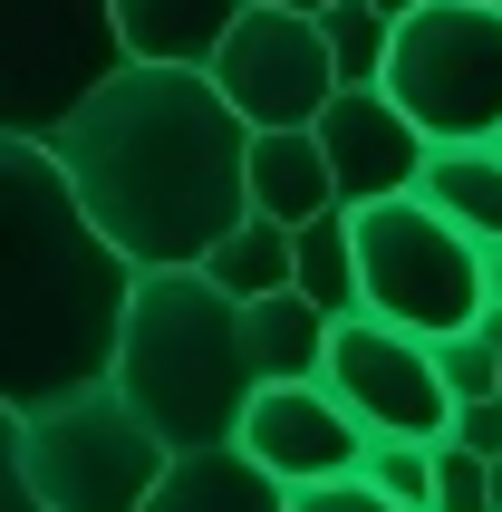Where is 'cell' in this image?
I'll return each instance as SVG.
<instances>
[{
  "label": "cell",
  "instance_id": "cell-1",
  "mask_svg": "<svg viewBox=\"0 0 502 512\" xmlns=\"http://www.w3.org/2000/svg\"><path fill=\"white\" fill-rule=\"evenodd\" d=\"M242 145L251 126L223 107V87L203 68L126 58L107 87L78 97V116L49 136V155L68 165L87 223L136 271H174V261H203L251 213Z\"/></svg>",
  "mask_w": 502,
  "mask_h": 512
},
{
  "label": "cell",
  "instance_id": "cell-2",
  "mask_svg": "<svg viewBox=\"0 0 502 512\" xmlns=\"http://www.w3.org/2000/svg\"><path fill=\"white\" fill-rule=\"evenodd\" d=\"M136 261L87 223L49 136H0V406H49L107 377Z\"/></svg>",
  "mask_w": 502,
  "mask_h": 512
},
{
  "label": "cell",
  "instance_id": "cell-3",
  "mask_svg": "<svg viewBox=\"0 0 502 512\" xmlns=\"http://www.w3.org/2000/svg\"><path fill=\"white\" fill-rule=\"evenodd\" d=\"M116 397L136 406L165 445H223L251 406V348H242V300L213 290L194 261L136 271L126 319H116Z\"/></svg>",
  "mask_w": 502,
  "mask_h": 512
},
{
  "label": "cell",
  "instance_id": "cell-4",
  "mask_svg": "<svg viewBox=\"0 0 502 512\" xmlns=\"http://www.w3.org/2000/svg\"><path fill=\"white\" fill-rule=\"evenodd\" d=\"M348 232H358V310L396 319V329H416V339L474 329L483 242L454 232L416 184H406V194H377V203H348Z\"/></svg>",
  "mask_w": 502,
  "mask_h": 512
},
{
  "label": "cell",
  "instance_id": "cell-5",
  "mask_svg": "<svg viewBox=\"0 0 502 512\" xmlns=\"http://www.w3.org/2000/svg\"><path fill=\"white\" fill-rule=\"evenodd\" d=\"M165 455L174 445L116 397V377H87V387L20 416V464L49 512H136L165 474Z\"/></svg>",
  "mask_w": 502,
  "mask_h": 512
},
{
  "label": "cell",
  "instance_id": "cell-6",
  "mask_svg": "<svg viewBox=\"0 0 502 512\" xmlns=\"http://www.w3.org/2000/svg\"><path fill=\"white\" fill-rule=\"evenodd\" d=\"M377 87L425 126V145L493 136L502 126V0H416V10H396Z\"/></svg>",
  "mask_w": 502,
  "mask_h": 512
},
{
  "label": "cell",
  "instance_id": "cell-7",
  "mask_svg": "<svg viewBox=\"0 0 502 512\" xmlns=\"http://www.w3.org/2000/svg\"><path fill=\"white\" fill-rule=\"evenodd\" d=\"M126 68L107 0H0V136H58Z\"/></svg>",
  "mask_w": 502,
  "mask_h": 512
},
{
  "label": "cell",
  "instance_id": "cell-8",
  "mask_svg": "<svg viewBox=\"0 0 502 512\" xmlns=\"http://www.w3.org/2000/svg\"><path fill=\"white\" fill-rule=\"evenodd\" d=\"M203 78L223 87V107L242 126H309L329 107V39H319V10H290V0H242V20L223 29V49L203 58Z\"/></svg>",
  "mask_w": 502,
  "mask_h": 512
},
{
  "label": "cell",
  "instance_id": "cell-9",
  "mask_svg": "<svg viewBox=\"0 0 502 512\" xmlns=\"http://www.w3.org/2000/svg\"><path fill=\"white\" fill-rule=\"evenodd\" d=\"M319 387H329L367 435H445V416H454L445 377H435V339H416V329H396V319H377V310L329 319Z\"/></svg>",
  "mask_w": 502,
  "mask_h": 512
},
{
  "label": "cell",
  "instance_id": "cell-10",
  "mask_svg": "<svg viewBox=\"0 0 502 512\" xmlns=\"http://www.w3.org/2000/svg\"><path fill=\"white\" fill-rule=\"evenodd\" d=\"M232 445L251 464H271L280 484H319V474H348L367 455V426L319 377H261L251 406H242V426H232Z\"/></svg>",
  "mask_w": 502,
  "mask_h": 512
},
{
  "label": "cell",
  "instance_id": "cell-11",
  "mask_svg": "<svg viewBox=\"0 0 502 512\" xmlns=\"http://www.w3.org/2000/svg\"><path fill=\"white\" fill-rule=\"evenodd\" d=\"M309 136H319V155H329L338 203L406 194V184L425 174V126L396 107L387 87H329V107L309 116Z\"/></svg>",
  "mask_w": 502,
  "mask_h": 512
},
{
  "label": "cell",
  "instance_id": "cell-12",
  "mask_svg": "<svg viewBox=\"0 0 502 512\" xmlns=\"http://www.w3.org/2000/svg\"><path fill=\"white\" fill-rule=\"evenodd\" d=\"M136 512H290V484L223 435V445H174Z\"/></svg>",
  "mask_w": 502,
  "mask_h": 512
},
{
  "label": "cell",
  "instance_id": "cell-13",
  "mask_svg": "<svg viewBox=\"0 0 502 512\" xmlns=\"http://www.w3.org/2000/svg\"><path fill=\"white\" fill-rule=\"evenodd\" d=\"M242 194H251V213H271V223H309V213L338 203V184H329V155H319L309 126H251Z\"/></svg>",
  "mask_w": 502,
  "mask_h": 512
},
{
  "label": "cell",
  "instance_id": "cell-14",
  "mask_svg": "<svg viewBox=\"0 0 502 512\" xmlns=\"http://www.w3.org/2000/svg\"><path fill=\"white\" fill-rule=\"evenodd\" d=\"M126 58H155V68H203L223 49V29L242 20V0H107Z\"/></svg>",
  "mask_w": 502,
  "mask_h": 512
},
{
  "label": "cell",
  "instance_id": "cell-15",
  "mask_svg": "<svg viewBox=\"0 0 502 512\" xmlns=\"http://www.w3.org/2000/svg\"><path fill=\"white\" fill-rule=\"evenodd\" d=\"M416 194L445 213L454 232L474 242H502V145L493 136H464V145H425V174Z\"/></svg>",
  "mask_w": 502,
  "mask_h": 512
},
{
  "label": "cell",
  "instance_id": "cell-16",
  "mask_svg": "<svg viewBox=\"0 0 502 512\" xmlns=\"http://www.w3.org/2000/svg\"><path fill=\"white\" fill-rule=\"evenodd\" d=\"M242 348H251V377H319L329 358V310L309 300V290H261L242 300Z\"/></svg>",
  "mask_w": 502,
  "mask_h": 512
},
{
  "label": "cell",
  "instance_id": "cell-17",
  "mask_svg": "<svg viewBox=\"0 0 502 512\" xmlns=\"http://www.w3.org/2000/svg\"><path fill=\"white\" fill-rule=\"evenodd\" d=\"M290 290H309L329 319L358 310V232H348V203L290 223Z\"/></svg>",
  "mask_w": 502,
  "mask_h": 512
},
{
  "label": "cell",
  "instance_id": "cell-18",
  "mask_svg": "<svg viewBox=\"0 0 502 512\" xmlns=\"http://www.w3.org/2000/svg\"><path fill=\"white\" fill-rule=\"evenodd\" d=\"M213 290H232V300H261V290L290 281V223H271V213H242V223L213 242V252L194 261Z\"/></svg>",
  "mask_w": 502,
  "mask_h": 512
},
{
  "label": "cell",
  "instance_id": "cell-19",
  "mask_svg": "<svg viewBox=\"0 0 502 512\" xmlns=\"http://www.w3.org/2000/svg\"><path fill=\"white\" fill-rule=\"evenodd\" d=\"M387 10L377 0H319V39H329V68L338 87H377V68H387Z\"/></svg>",
  "mask_w": 502,
  "mask_h": 512
},
{
  "label": "cell",
  "instance_id": "cell-20",
  "mask_svg": "<svg viewBox=\"0 0 502 512\" xmlns=\"http://www.w3.org/2000/svg\"><path fill=\"white\" fill-rule=\"evenodd\" d=\"M358 474H367L377 493H387V503L425 512V503H435V435H367Z\"/></svg>",
  "mask_w": 502,
  "mask_h": 512
},
{
  "label": "cell",
  "instance_id": "cell-21",
  "mask_svg": "<svg viewBox=\"0 0 502 512\" xmlns=\"http://www.w3.org/2000/svg\"><path fill=\"white\" fill-rule=\"evenodd\" d=\"M425 512H493V464H483L474 445L435 435V503Z\"/></svg>",
  "mask_w": 502,
  "mask_h": 512
},
{
  "label": "cell",
  "instance_id": "cell-22",
  "mask_svg": "<svg viewBox=\"0 0 502 512\" xmlns=\"http://www.w3.org/2000/svg\"><path fill=\"white\" fill-rule=\"evenodd\" d=\"M435 377H445V397H493L502 358H493L483 329H445V339H435Z\"/></svg>",
  "mask_w": 502,
  "mask_h": 512
},
{
  "label": "cell",
  "instance_id": "cell-23",
  "mask_svg": "<svg viewBox=\"0 0 502 512\" xmlns=\"http://www.w3.org/2000/svg\"><path fill=\"white\" fill-rule=\"evenodd\" d=\"M290 512H406V503H387V493L367 484L358 464L348 474H319V484H290Z\"/></svg>",
  "mask_w": 502,
  "mask_h": 512
},
{
  "label": "cell",
  "instance_id": "cell-24",
  "mask_svg": "<svg viewBox=\"0 0 502 512\" xmlns=\"http://www.w3.org/2000/svg\"><path fill=\"white\" fill-rule=\"evenodd\" d=\"M445 435H454V445H474V455L493 464V455H502V387H493V397H454Z\"/></svg>",
  "mask_w": 502,
  "mask_h": 512
},
{
  "label": "cell",
  "instance_id": "cell-25",
  "mask_svg": "<svg viewBox=\"0 0 502 512\" xmlns=\"http://www.w3.org/2000/svg\"><path fill=\"white\" fill-rule=\"evenodd\" d=\"M0 512H49L29 493V464H20V406H0Z\"/></svg>",
  "mask_w": 502,
  "mask_h": 512
},
{
  "label": "cell",
  "instance_id": "cell-26",
  "mask_svg": "<svg viewBox=\"0 0 502 512\" xmlns=\"http://www.w3.org/2000/svg\"><path fill=\"white\" fill-rule=\"evenodd\" d=\"M483 300H502V242H483Z\"/></svg>",
  "mask_w": 502,
  "mask_h": 512
},
{
  "label": "cell",
  "instance_id": "cell-27",
  "mask_svg": "<svg viewBox=\"0 0 502 512\" xmlns=\"http://www.w3.org/2000/svg\"><path fill=\"white\" fill-rule=\"evenodd\" d=\"M493 512H502V455H493Z\"/></svg>",
  "mask_w": 502,
  "mask_h": 512
},
{
  "label": "cell",
  "instance_id": "cell-28",
  "mask_svg": "<svg viewBox=\"0 0 502 512\" xmlns=\"http://www.w3.org/2000/svg\"><path fill=\"white\" fill-rule=\"evenodd\" d=\"M377 10H387V20H396V10H416V0H377Z\"/></svg>",
  "mask_w": 502,
  "mask_h": 512
},
{
  "label": "cell",
  "instance_id": "cell-29",
  "mask_svg": "<svg viewBox=\"0 0 502 512\" xmlns=\"http://www.w3.org/2000/svg\"><path fill=\"white\" fill-rule=\"evenodd\" d=\"M290 10H319V0H290Z\"/></svg>",
  "mask_w": 502,
  "mask_h": 512
},
{
  "label": "cell",
  "instance_id": "cell-30",
  "mask_svg": "<svg viewBox=\"0 0 502 512\" xmlns=\"http://www.w3.org/2000/svg\"><path fill=\"white\" fill-rule=\"evenodd\" d=\"M493 145H502V126H493Z\"/></svg>",
  "mask_w": 502,
  "mask_h": 512
},
{
  "label": "cell",
  "instance_id": "cell-31",
  "mask_svg": "<svg viewBox=\"0 0 502 512\" xmlns=\"http://www.w3.org/2000/svg\"><path fill=\"white\" fill-rule=\"evenodd\" d=\"M493 358H502V348H493Z\"/></svg>",
  "mask_w": 502,
  "mask_h": 512
}]
</instances>
